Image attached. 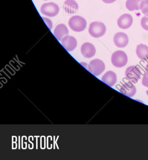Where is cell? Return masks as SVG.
<instances>
[{"label":"cell","instance_id":"obj_1","mask_svg":"<svg viewBox=\"0 0 148 160\" xmlns=\"http://www.w3.org/2000/svg\"><path fill=\"white\" fill-rule=\"evenodd\" d=\"M68 26L73 31L81 32L85 30L87 22L83 18L79 16H74L68 21Z\"/></svg>","mask_w":148,"mask_h":160},{"label":"cell","instance_id":"obj_2","mask_svg":"<svg viewBox=\"0 0 148 160\" xmlns=\"http://www.w3.org/2000/svg\"><path fill=\"white\" fill-rule=\"evenodd\" d=\"M106 27L104 23L100 22H92L89 26V32L94 38L102 37L106 32Z\"/></svg>","mask_w":148,"mask_h":160},{"label":"cell","instance_id":"obj_3","mask_svg":"<svg viewBox=\"0 0 148 160\" xmlns=\"http://www.w3.org/2000/svg\"><path fill=\"white\" fill-rule=\"evenodd\" d=\"M127 55L124 51L121 50L115 51L111 57L112 65L117 68H121L126 65L127 62Z\"/></svg>","mask_w":148,"mask_h":160},{"label":"cell","instance_id":"obj_4","mask_svg":"<svg viewBox=\"0 0 148 160\" xmlns=\"http://www.w3.org/2000/svg\"><path fill=\"white\" fill-rule=\"evenodd\" d=\"M105 70V64L101 60H93L90 62L88 66V70L95 76H98Z\"/></svg>","mask_w":148,"mask_h":160},{"label":"cell","instance_id":"obj_5","mask_svg":"<svg viewBox=\"0 0 148 160\" xmlns=\"http://www.w3.org/2000/svg\"><path fill=\"white\" fill-rule=\"evenodd\" d=\"M59 6L53 2H48L43 4L40 8V12L43 15L50 17L56 16L59 13Z\"/></svg>","mask_w":148,"mask_h":160},{"label":"cell","instance_id":"obj_6","mask_svg":"<svg viewBox=\"0 0 148 160\" xmlns=\"http://www.w3.org/2000/svg\"><path fill=\"white\" fill-rule=\"evenodd\" d=\"M125 76L126 79L132 83H136L141 78L140 69L136 66L128 67L126 70Z\"/></svg>","mask_w":148,"mask_h":160},{"label":"cell","instance_id":"obj_7","mask_svg":"<svg viewBox=\"0 0 148 160\" xmlns=\"http://www.w3.org/2000/svg\"><path fill=\"white\" fill-rule=\"evenodd\" d=\"M129 42L128 36L122 32H117L114 35L113 42L115 46L120 48L125 47Z\"/></svg>","mask_w":148,"mask_h":160},{"label":"cell","instance_id":"obj_8","mask_svg":"<svg viewBox=\"0 0 148 160\" xmlns=\"http://www.w3.org/2000/svg\"><path fill=\"white\" fill-rule=\"evenodd\" d=\"M133 22V18L130 14H124L118 18L117 25L120 28L126 29L130 28Z\"/></svg>","mask_w":148,"mask_h":160},{"label":"cell","instance_id":"obj_9","mask_svg":"<svg viewBox=\"0 0 148 160\" xmlns=\"http://www.w3.org/2000/svg\"><path fill=\"white\" fill-rule=\"evenodd\" d=\"M62 45L67 51H72L76 48L77 46V41L76 38L72 36L67 35L65 36L61 41Z\"/></svg>","mask_w":148,"mask_h":160},{"label":"cell","instance_id":"obj_10","mask_svg":"<svg viewBox=\"0 0 148 160\" xmlns=\"http://www.w3.org/2000/svg\"><path fill=\"white\" fill-rule=\"evenodd\" d=\"M81 52L84 58H90L95 56L96 51L93 45L91 43L86 42L81 45Z\"/></svg>","mask_w":148,"mask_h":160},{"label":"cell","instance_id":"obj_11","mask_svg":"<svg viewBox=\"0 0 148 160\" xmlns=\"http://www.w3.org/2000/svg\"><path fill=\"white\" fill-rule=\"evenodd\" d=\"M120 91L122 94L126 96L132 97L136 94V89L131 82H128L123 84L120 88Z\"/></svg>","mask_w":148,"mask_h":160},{"label":"cell","instance_id":"obj_12","mask_svg":"<svg viewBox=\"0 0 148 160\" xmlns=\"http://www.w3.org/2000/svg\"><path fill=\"white\" fill-rule=\"evenodd\" d=\"M53 34L58 41H61L64 37L68 35V29L64 24H59L54 29Z\"/></svg>","mask_w":148,"mask_h":160},{"label":"cell","instance_id":"obj_13","mask_svg":"<svg viewBox=\"0 0 148 160\" xmlns=\"http://www.w3.org/2000/svg\"><path fill=\"white\" fill-rule=\"evenodd\" d=\"M65 12L68 14H74L78 10V5L74 0H66L63 4Z\"/></svg>","mask_w":148,"mask_h":160},{"label":"cell","instance_id":"obj_14","mask_svg":"<svg viewBox=\"0 0 148 160\" xmlns=\"http://www.w3.org/2000/svg\"><path fill=\"white\" fill-rule=\"evenodd\" d=\"M101 80L108 86L112 87L116 83L117 76L114 72L108 71L102 76Z\"/></svg>","mask_w":148,"mask_h":160},{"label":"cell","instance_id":"obj_15","mask_svg":"<svg viewBox=\"0 0 148 160\" xmlns=\"http://www.w3.org/2000/svg\"><path fill=\"white\" fill-rule=\"evenodd\" d=\"M136 53L139 58L141 60H148V47L143 44H141L137 46Z\"/></svg>","mask_w":148,"mask_h":160},{"label":"cell","instance_id":"obj_16","mask_svg":"<svg viewBox=\"0 0 148 160\" xmlns=\"http://www.w3.org/2000/svg\"><path fill=\"white\" fill-rule=\"evenodd\" d=\"M143 0H127L126 2V6L129 11L140 10V5Z\"/></svg>","mask_w":148,"mask_h":160},{"label":"cell","instance_id":"obj_17","mask_svg":"<svg viewBox=\"0 0 148 160\" xmlns=\"http://www.w3.org/2000/svg\"><path fill=\"white\" fill-rule=\"evenodd\" d=\"M140 8L143 14L148 15V0H143L141 2Z\"/></svg>","mask_w":148,"mask_h":160},{"label":"cell","instance_id":"obj_18","mask_svg":"<svg viewBox=\"0 0 148 160\" xmlns=\"http://www.w3.org/2000/svg\"><path fill=\"white\" fill-rule=\"evenodd\" d=\"M141 25L143 29L148 31V15L145 16L141 18Z\"/></svg>","mask_w":148,"mask_h":160},{"label":"cell","instance_id":"obj_19","mask_svg":"<svg viewBox=\"0 0 148 160\" xmlns=\"http://www.w3.org/2000/svg\"><path fill=\"white\" fill-rule=\"evenodd\" d=\"M142 84L144 87L148 88V75L146 74L142 78Z\"/></svg>","mask_w":148,"mask_h":160},{"label":"cell","instance_id":"obj_20","mask_svg":"<svg viewBox=\"0 0 148 160\" xmlns=\"http://www.w3.org/2000/svg\"><path fill=\"white\" fill-rule=\"evenodd\" d=\"M42 19H43V20L45 21V23L47 24V27H48L49 29L50 30H51L52 27V21L50 19H49L48 18H46L43 17L42 18Z\"/></svg>","mask_w":148,"mask_h":160},{"label":"cell","instance_id":"obj_21","mask_svg":"<svg viewBox=\"0 0 148 160\" xmlns=\"http://www.w3.org/2000/svg\"><path fill=\"white\" fill-rule=\"evenodd\" d=\"M115 1H116V0H102V1H103V2L106 3H107V4H109V3L114 2H115Z\"/></svg>","mask_w":148,"mask_h":160},{"label":"cell","instance_id":"obj_22","mask_svg":"<svg viewBox=\"0 0 148 160\" xmlns=\"http://www.w3.org/2000/svg\"><path fill=\"white\" fill-rule=\"evenodd\" d=\"M145 72H146V74L148 75V62L146 64V67H145Z\"/></svg>","mask_w":148,"mask_h":160},{"label":"cell","instance_id":"obj_23","mask_svg":"<svg viewBox=\"0 0 148 160\" xmlns=\"http://www.w3.org/2000/svg\"><path fill=\"white\" fill-rule=\"evenodd\" d=\"M146 93H147V95L148 96V90H147V91H146Z\"/></svg>","mask_w":148,"mask_h":160},{"label":"cell","instance_id":"obj_24","mask_svg":"<svg viewBox=\"0 0 148 160\" xmlns=\"http://www.w3.org/2000/svg\"><path fill=\"white\" fill-rule=\"evenodd\" d=\"M44 1H47V0H44Z\"/></svg>","mask_w":148,"mask_h":160}]
</instances>
